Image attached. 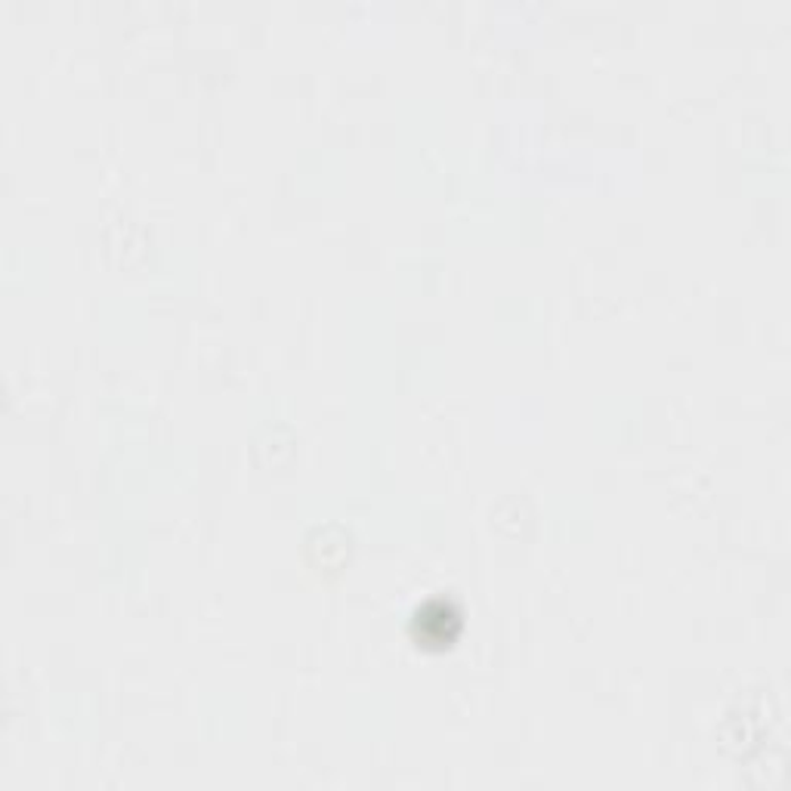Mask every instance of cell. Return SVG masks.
Masks as SVG:
<instances>
[{
  "label": "cell",
  "mask_w": 791,
  "mask_h": 791,
  "mask_svg": "<svg viewBox=\"0 0 791 791\" xmlns=\"http://www.w3.org/2000/svg\"><path fill=\"white\" fill-rule=\"evenodd\" d=\"M461 615L445 600H431L427 606H421L415 615V631L417 637L427 640V643H448V640L458 634Z\"/></svg>",
  "instance_id": "1"
}]
</instances>
